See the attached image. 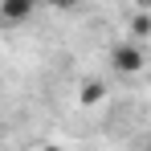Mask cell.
<instances>
[{
    "label": "cell",
    "mask_w": 151,
    "mask_h": 151,
    "mask_svg": "<svg viewBox=\"0 0 151 151\" xmlns=\"http://www.w3.org/2000/svg\"><path fill=\"white\" fill-rule=\"evenodd\" d=\"M110 61H114V70H123V74H139V70H143V49L131 45V41H119L114 53H110Z\"/></svg>",
    "instance_id": "cell-1"
},
{
    "label": "cell",
    "mask_w": 151,
    "mask_h": 151,
    "mask_svg": "<svg viewBox=\"0 0 151 151\" xmlns=\"http://www.w3.org/2000/svg\"><path fill=\"white\" fill-rule=\"evenodd\" d=\"M33 17V4L29 0H8V4H0V21H29Z\"/></svg>",
    "instance_id": "cell-2"
},
{
    "label": "cell",
    "mask_w": 151,
    "mask_h": 151,
    "mask_svg": "<svg viewBox=\"0 0 151 151\" xmlns=\"http://www.w3.org/2000/svg\"><path fill=\"white\" fill-rule=\"evenodd\" d=\"M135 33H139V37H147V33H151V17L139 12V17H135Z\"/></svg>",
    "instance_id": "cell-3"
},
{
    "label": "cell",
    "mask_w": 151,
    "mask_h": 151,
    "mask_svg": "<svg viewBox=\"0 0 151 151\" xmlns=\"http://www.w3.org/2000/svg\"><path fill=\"white\" fill-rule=\"evenodd\" d=\"M82 94H86V102H98V94H102V82H90V86H86Z\"/></svg>",
    "instance_id": "cell-4"
},
{
    "label": "cell",
    "mask_w": 151,
    "mask_h": 151,
    "mask_svg": "<svg viewBox=\"0 0 151 151\" xmlns=\"http://www.w3.org/2000/svg\"><path fill=\"white\" fill-rule=\"evenodd\" d=\"M45 151H61V147H45Z\"/></svg>",
    "instance_id": "cell-5"
}]
</instances>
